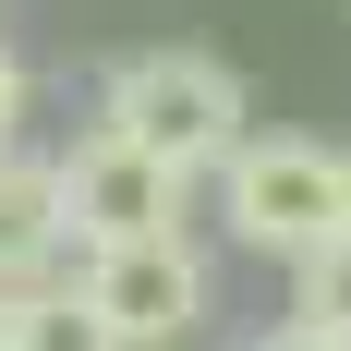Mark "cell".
<instances>
[{
	"label": "cell",
	"instance_id": "7",
	"mask_svg": "<svg viewBox=\"0 0 351 351\" xmlns=\"http://www.w3.org/2000/svg\"><path fill=\"white\" fill-rule=\"evenodd\" d=\"M291 279V327H327V339H351V243L303 254V267H279Z\"/></svg>",
	"mask_w": 351,
	"mask_h": 351
},
{
	"label": "cell",
	"instance_id": "3",
	"mask_svg": "<svg viewBox=\"0 0 351 351\" xmlns=\"http://www.w3.org/2000/svg\"><path fill=\"white\" fill-rule=\"evenodd\" d=\"M73 291H85V315H97L121 351H194L206 315H218V267H206L194 230H145V243L73 254Z\"/></svg>",
	"mask_w": 351,
	"mask_h": 351
},
{
	"label": "cell",
	"instance_id": "9",
	"mask_svg": "<svg viewBox=\"0 0 351 351\" xmlns=\"http://www.w3.org/2000/svg\"><path fill=\"white\" fill-rule=\"evenodd\" d=\"M230 351H351V339H327V327H291V315H279V327H254V339H230Z\"/></svg>",
	"mask_w": 351,
	"mask_h": 351
},
{
	"label": "cell",
	"instance_id": "5",
	"mask_svg": "<svg viewBox=\"0 0 351 351\" xmlns=\"http://www.w3.org/2000/svg\"><path fill=\"white\" fill-rule=\"evenodd\" d=\"M73 279V206H61V158L0 145V303Z\"/></svg>",
	"mask_w": 351,
	"mask_h": 351
},
{
	"label": "cell",
	"instance_id": "10",
	"mask_svg": "<svg viewBox=\"0 0 351 351\" xmlns=\"http://www.w3.org/2000/svg\"><path fill=\"white\" fill-rule=\"evenodd\" d=\"M0 351H25V339H12V303H0Z\"/></svg>",
	"mask_w": 351,
	"mask_h": 351
},
{
	"label": "cell",
	"instance_id": "8",
	"mask_svg": "<svg viewBox=\"0 0 351 351\" xmlns=\"http://www.w3.org/2000/svg\"><path fill=\"white\" fill-rule=\"evenodd\" d=\"M25 97L36 85H25V61H12V36H0V145H25Z\"/></svg>",
	"mask_w": 351,
	"mask_h": 351
},
{
	"label": "cell",
	"instance_id": "1",
	"mask_svg": "<svg viewBox=\"0 0 351 351\" xmlns=\"http://www.w3.org/2000/svg\"><path fill=\"white\" fill-rule=\"evenodd\" d=\"M97 121H121L134 145H158L170 170L218 182L230 145L254 134V97H243V73L218 61V49H121L97 73Z\"/></svg>",
	"mask_w": 351,
	"mask_h": 351
},
{
	"label": "cell",
	"instance_id": "4",
	"mask_svg": "<svg viewBox=\"0 0 351 351\" xmlns=\"http://www.w3.org/2000/svg\"><path fill=\"white\" fill-rule=\"evenodd\" d=\"M194 194H206L194 170H170L158 145H134L121 121H97V109H85V134L61 145L73 254H97V243H145V230H194Z\"/></svg>",
	"mask_w": 351,
	"mask_h": 351
},
{
	"label": "cell",
	"instance_id": "2",
	"mask_svg": "<svg viewBox=\"0 0 351 351\" xmlns=\"http://www.w3.org/2000/svg\"><path fill=\"white\" fill-rule=\"evenodd\" d=\"M218 230L243 254H267V267H303V254H327L351 230V158L315 134H243L230 145V170L206 182Z\"/></svg>",
	"mask_w": 351,
	"mask_h": 351
},
{
	"label": "cell",
	"instance_id": "6",
	"mask_svg": "<svg viewBox=\"0 0 351 351\" xmlns=\"http://www.w3.org/2000/svg\"><path fill=\"white\" fill-rule=\"evenodd\" d=\"M12 339H25V351H121L97 315H85V291H73V279L25 291V303H12Z\"/></svg>",
	"mask_w": 351,
	"mask_h": 351
},
{
	"label": "cell",
	"instance_id": "11",
	"mask_svg": "<svg viewBox=\"0 0 351 351\" xmlns=\"http://www.w3.org/2000/svg\"><path fill=\"white\" fill-rule=\"evenodd\" d=\"M339 243H351V230H339Z\"/></svg>",
	"mask_w": 351,
	"mask_h": 351
}]
</instances>
